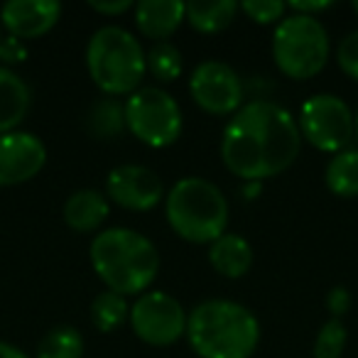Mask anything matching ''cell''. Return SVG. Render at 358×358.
I'll return each instance as SVG.
<instances>
[{"label":"cell","instance_id":"obj_3","mask_svg":"<svg viewBox=\"0 0 358 358\" xmlns=\"http://www.w3.org/2000/svg\"><path fill=\"white\" fill-rule=\"evenodd\" d=\"M187 341L199 358H250L260 343V322L234 299H204L187 317Z\"/></svg>","mask_w":358,"mask_h":358},{"label":"cell","instance_id":"obj_7","mask_svg":"<svg viewBox=\"0 0 358 358\" xmlns=\"http://www.w3.org/2000/svg\"><path fill=\"white\" fill-rule=\"evenodd\" d=\"M123 110L128 133L152 150L174 145L185 128L177 99L162 86H140L123 101Z\"/></svg>","mask_w":358,"mask_h":358},{"label":"cell","instance_id":"obj_24","mask_svg":"<svg viewBox=\"0 0 358 358\" xmlns=\"http://www.w3.org/2000/svg\"><path fill=\"white\" fill-rule=\"evenodd\" d=\"M348 343V329L341 319H331L319 327L312 346V358H341Z\"/></svg>","mask_w":358,"mask_h":358},{"label":"cell","instance_id":"obj_19","mask_svg":"<svg viewBox=\"0 0 358 358\" xmlns=\"http://www.w3.org/2000/svg\"><path fill=\"white\" fill-rule=\"evenodd\" d=\"M324 185L338 199L358 196V148H346L331 155L324 169Z\"/></svg>","mask_w":358,"mask_h":358},{"label":"cell","instance_id":"obj_21","mask_svg":"<svg viewBox=\"0 0 358 358\" xmlns=\"http://www.w3.org/2000/svg\"><path fill=\"white\" fill-rule=\"evenodd\" d=\"M89 317H91V324H94L101 334H113V331H118L123 324H128L130 304L123 294L103 289V292H99L91 299Z\"/></svg>","mask_w":358,"mask_h":358},{"label":"cell","instance_id":"obj_16","mask_svg":"<svg viewBox=\"0 0 358 358\" xmlns=\"http://www.w3.org/2000/svg\"><path fill=\"white\" fill-rule=\"evenodd\" d=\"M206 255H209L211 268L226 280L245 278L255 263V253L250 241L241 234H231V231H226L221 238H216L209 245V253Z\"/></svg>","mask_w":358,"mask_h":358},{"label":"cell","instance_id":"obj_31","mask_svg":"<svg viewBox=\"0 0 358 358\" xmlns=\"http://www.w3.org/2000/svg\"><path fill=\"white\" fill-rule=\"evenodd\" d=\"M0 358H35L10 341H0Z\"/></svg>","mask_w":358,"mask_h":358},{"label":"cell","instance_id":"obj_8","mask_svg":"<svg viewBox=\"0 0 358 358\" xmlns=\"http://www.w3.org/2000/svg\"><path fill=\"white\" fill-rule=\"evenodd\" d=\"M297 128L302 143H309L314 150L336 155L351 148L356 138V113L336 94H312L297 113Z\"/></svg>","mask_w":358,"mask_h":358},{"label":"cell","instance_id":"obj_2","mask_svg":"<svg viewBox=\"0 0 358 358\" xmlns=\"http://www.w3.org/2000/svg\"><path fill=\"white\" fill-rule=\"evenodd\" d=\"M89 260L106 289L123 297H140L159 275V250L145 234L128 226L103 229L91 238Z\"/></svg>","mask_w":358,"mask_h":358},{"label":"cell","instance_id":"obj_1","mask_svg":"<svg viewBox=\"0 0 358 358\" xmlns=\"http://www.w3.org/2000/svg\"><path fill=\"white\" fill-rule=\"evenodd\" d=\"M302 135L297 118L268 99L243 103L221 133V162L241 182L273 179L287 172L299 157Z\"/></svg>","mask_w":358,"mask_h":358},{"label":"cell","instance_id":"obj_32","mask_svg":"<svg viewBox=\"0 0 358 358\" xmlns=\"http://www.w3.org/2000/svg\"><path fill=\"white\" fill-rule=\"evenodd\" d=\"M351 8H353V13H356V15H358V0H356V3H353Z\"/></svg>","mask_w":358,"mask_h":358},{"label":"cell","instance_id":"obj_15","mask_svg":"<svg viewBox=\"0 0 358 358\" xmlns=\"http://www.w3.org/2000/svg\"><path fill=\"white\" fill-rule=\"evenodd\" d=\"M110 216V201L99 189H76L66 196L62 206V219L76 234H99L101 226Z\"/></svg>","mask_w":358,"mask_h":358},{"label":"cell","instance_id":"obj_4","mask_svg":"<svg viewBox=\"0 0 358 358\" xmlns=\"http://www.w3.org/2000/svg\"><path fill=\"white\" fill-rule=\"evenodd\" d=\"M164 219L187 243L211 245L229 231V199L206 177H182L164 194Z\"/></svg>","mask_w":358,"mask_h":358},{"label":"cell","instance_id":"obj_23","mask_svg":"<svg viewBox=\"0 0 358 358\" xmlns=\"http://www.w3.org/2000/svg\"><path fill=\"white\" fill-rule=\"evenodd\" d=\"M185 59L179 47L172 42H157L148 50V74H152L159 84H172L174 79L182 76Z\"/></svg>","mask_w":358,"mask_h":358},{"label":"cell","instance_id":"obj_13","mask_svg":"<svg viewBox=\"0 0 358 358\" xmlns=\"http://www.w3.org/2000/svg\"><path fill=\"white\" fill-rule=\"evenodd\" d=\"M59 20L62 3L57 0H10L0 8V27L22 42L50 35Z\"/></svg>","mask_w":358,"mask_h":358},{"label":"cell","instance_id":"obj_28","mask_svg":"<svg viewBox=\"0 0 358 358\" xmlns=\"http://www.w3.org/2000/svg\"><path fill=\"white\" fill-rule=\"evenodd\" d=\"M351 307H353V297H351V292H348V287L336 285V287L329 289L327 309H329V314H331V319H341L343 314L351 312Z\"/></svg>","mask_w":358,"mask_h":358},{"label":"cell","instance_id":"obj_10","mask_svg":"<svg viewBox=\"0 0 358 358\" xmlns=\"http://www.w3.org/2000/svg\"><path fill=\"white\" fill-rule=\"evenodd\" d=\"M189 96L204 113L234 115L245 103V89L238 71L219 59H206L189 76Z\"/></svg>","mask_w":358,"mask_h":358},{"label":"cell","instance_id":"obj_17","mask_svg":"<svg viewBox=\"0 0 358 358\" xmlns=\"http://www.w3.org/2000/svg\"><path fill=\"white\" fill-rule=\"evenodd\" d=\"M32 106V89L15 69L0 66V135L20 130Z\"/></svg>","mask_w":358,"mask_h":358},{"label":"cell","instance_id":"obj_33","mask_svg":"<svg viewBox=\"0 0 358 358\" xmlns=\"http://www.w3.org/2000/svg\"><path fill=\"white\" fill-rule=\"evenodd\" d=\"M356 140H358V110H356Z\"/></svg>","mask_w":358,"mask_h":358},{"label":"cell","instance_id":"obj_22","mask_svg":"<svg viewBox=\"0 0 358 358\" xmlns=\"http://www.w3.org/2000/svg\"><path fill=\"white\" fill-rule=\"evenodd\" d=\"M84 336L71 324L52 327L37 343L35 358H84Z\"/></svg>","mask_w":358,"mask_h":358},{"label":"cell","instance_id":"obj_12","mask_svg":"<svg viewBox=\"0 0 358 358\" xmlns=\"http://www.w3.org/2000/svg\"><path fill=\"white\" fill-rule=\"evenodd\" d=\"M47 148L42 138L27 130L0 135V187H17L45 169Z\"/></svg>","mask_w":358,"mask_h":358},{"label":"cell","instance_id":"obj_6","mask_svg":"<svg viewBox=\"0 0 358 358\" xmlns=\"http://www.w3.org/2000/svg\"><path fill=\"white\" fill-rule=\"evenodd\" d=\"M331 57V37L319 17L287 13L273 30V62L282 76L309 81L327 66Z\"/></svg>","mask_w":358,"mask_h":358},{"label":"cell","instance_id":"obj_25","mask_svg":"<svg viewBox=\"0 0 358 358\" xmlns=\"http://www.w3.org/2000/svg\"><path fill=\"white\" fill-rule=\"evenodd\" d=\"M241 13L255 25H278L287 17V3L282 0H243Z\"/></svg>","mask_w":358,"mask_h":358},{"label":"cell","instance_id":"obj_26","mask_svg":"<svg viewBox=\"0 0 358 358\" xmlns=\"http://www.w3.org/2000/svg\"><path fill=\"white\" fill-rule=\"evenodd\" d=\"M336 64L348 79L358 81V30L348 32L338 40L336 47Z\"/></svg>","mask_w":358,"mask_h":358},{"label":"cell","instance_id":"obj_20","mask_svg":"<svg viewBox=\"0 0 358 358\" xmlns=\"http://www.w3.org/2000/svg\"><path fill=\"white\" fill-rule=\"evenodd\" d=\"M84 128L86 133L94 140H115L123 133H128L125 128V110L123 103L118 99H99L94 106L89 108L84 118Z\"/></svg>","mask_w":358,"mask_h":358},{"label":"cell","instance_id":"obj_11","mask_svg":"<svg viewBox=\"0 0 358 358\" xmlns=\"http://www.w3.org/2000/svg\"><path fill=\"white\" fill-rule=\"evenodd\" d=\"M103 194L108 196L110 204L120 206V209L145 214V211L157 209L167 192L155 169L145 167V164L125 162L108 172Z\"/></svg>","mask_w":358,"mask_h":358},{"label":"cell","instance_id":"obj_18","mask_svg":"<svg viewBox=\"0 0 358 358\" xmlns=\"http://www.w3.org/2000/svg\"><path fill=\"white\" fill-rule=\"evenodd\" d=\"M241 6L236 0H211V3H187V25L201 35H216L234 25Z\"/></svg>","mask_w":358,"mask_h":358},{"label":"cell","instance_id":"obj_27","mask_svg":"<svg viewBox=\"0 0 358 358\" xmlns=\"http://www.w3.org/2000/svg\"><path fill=\"white\" fill-rule=\"evenodd\" d=\"M27 45L17 37H10V35H3L0 37V66H8L13 69L15 64H22L27 62Z\"/></svg>","mask_w":358,"mask_h":358},{"label":"cell","instance_id":"obj_5","mask_svg":"<svg viewBox=\"0 0 358 358\" xmlns=\"http://www.w3.org/2000/svg\"><path fill=\"white\" fill-rule=\"evenodd\" d=\"M86 71L103 96L120 99L143 86L148 74V52L143 42L120 25H103L86 42Z\"/></svg>","mask_w":358,"mask_h":358},{"label":"cell","instance_id":"obj_34","mask_svg":"<svg viewBox=\"0 0 358 358\" xmlns=\"http://www.w3.org/2000/svg\"><path fill=\"white\" fill-rule=\"evenodd\" d=\"M0 37H3V27H0Z\"/></svg>","mask_w":358,"mask_h":358},{"label":"cell","instance_id":"obj_9","mask_svg":"<svg viewBox=\"0 0 358 358\" xmlns=\"http://www.w3.org/2000/svg\"><path fill=\"white\" fill-rule=\"evenodd\" d=\"M189 312L174 294L162 289H148L130 304V329L148 346H172L187 336Z\"/></svg>","mask_w":358,"mask_h":358},{"label":"cell","instance_id":"obj_29","mask_svg":"<svg viewBox=\"0 0 358 358\" xmlns=\"http://www.w3.org/2000/svg\"><path fill=\"white\" fill-rule=\"evenodd\" d=\"M89 8L103 17H118V15H123V13L135 10V3L133 0H101V3L91 0Z\"/></svg>","mask_w":358,"mask_h":358},{"label":"cell","instance_id":"obj_30","mask_svg":"<svg viewBox=\"0 0 358 358\" xmlns=\"http://www.w3.org/2000/svg\"><path fill=\"white\" fill-rule=\"evenodd\" d=\"M334 3H324V0H317V3H304V0H297V3H287V10L294 13V15H307V17H319L322 13L331 10Z\"/></svg>","mask_w":358,"mask_h":358},{"label":"cell","instance_id":"obj_14","mask_svg":"<svg viewBox=\"0 0 358 358\" xmlns=\"http://www.w3.org/2000/svg\"><path fill=\"white\" fill-rule=\"evenodd\" d=\"M133 20L145 40L169 42V37L187 22V3L182 0H140L135 3Z\"/></svg>","mask_w":358,"mask_h":358}]
</instances>
